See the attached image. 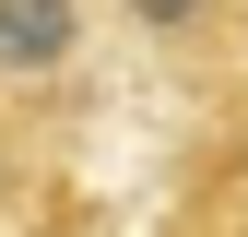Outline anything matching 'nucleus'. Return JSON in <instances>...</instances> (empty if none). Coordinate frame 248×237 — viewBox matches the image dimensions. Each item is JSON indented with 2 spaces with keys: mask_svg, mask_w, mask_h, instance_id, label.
<instances>
[{
  "mask_svg": "<svg viewBox=\"0 0 248 237\" xmlns=\"http://www.w3.org/2000/svg\"><path fill=\"white\" fill-rule=\"evenodd\" d=\"M177 237H248V71H225L213 95H189V142H177Z\"/></svg>",
  "mask_w": 248,
  "mask_h": 237,
  "instance_id": "nucleus-2",
  "label": "nucleus"
},
{
  "mask_svg": "<svg viewBox=\"0 0 248 237\" xmlns=\"http://www.w3.org/2000/svg\"><path fill=\"white\" fill-rule=\"evenodd\" d=\"M107 48V0H0V107L47 118L95 83Z\"/></svg>",
  "mask_w": 248,
  "mask_h": 237,
  "instance_id": "nucleus-3",
  "label": "nucleus"
},
{
  "mask_svg": "<svg viewBox=\"0 0 248 237\" xmlns=\"http://www.w3.org/2000/svg\"><path fill=\"white\" fill-rule=\"evenodd\" d=\"M59 154H47V118H24V107H0V237H36L59 214Z\"/></svg>",
  "mask_w": 248,
  "mask_h": 237,
  "instance_id": "nucleus-4",
  "label": "nucleus"
},
{
  "mask_svg": "<svg viewBox=\"0 0 248 237\" xmlns=\"http://www.w3.org/2000/svg\"><path fill=\"white\" fill-rule=\"evenodd\" d=\"M107 36L189 107L225 71H248V0H107Z\"/></svg>",
  "mask_w": 248,
  "mask_h": 237,
  "instance_id": "nucleus-1",
  "label": "nucleus"
}]
</instances>
